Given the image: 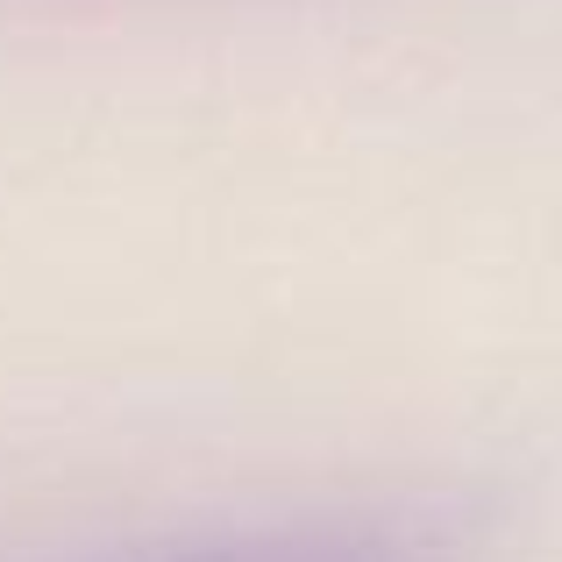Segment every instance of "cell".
Instances as JSON below:
<instances>
[{
    "instance_id": "cell-1",
    "label": "cell",
    "mask_w": 562,
    "mask_h": 562,
    "mask_svg": "<svg viewBox=\"0 0 562 562\" xmlns=\"http://www.w3.org/2000/svg\"><path fill=\"white\" fill-rule=\"evenodd\" d=\"M136 562H456V541L420 513H328V520L249 527V535L192 541V549Z\"/></svg>"
}]
</instances>
